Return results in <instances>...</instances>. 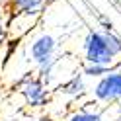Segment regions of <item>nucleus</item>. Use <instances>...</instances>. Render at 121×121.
Listing matches in <instances>:
<instances>
[{"instance_id": "1", "label": "nucleus", "mask_w": 121, "mask_h": 121, "mask_svg": "<svg viewBox=\"0 0 121 121\" xmlns=\"http://www.w3.org/2000/svg\"><path fill=\"white\" fill-rule=\"evenodd\" d=\"M84 63L92 65H117L121 57V35L115 29H90L82 41Z\"/></svg>"}, {"instance_id": "2", "label": "nucleus", "mask_w": 121, "mask_h": 121, "mask_svg": "<svg viewBox=\"0 0 121 121\" xmlns=\"http://www.w3.org/2000/svg\"><path fill=\"white\" fill-rule=\"evenodd\" d=\"M90 96L98 104H121V63H117L105 76L98 78Z\"/></svg>"}, {"instance_id": "3", "label": "nucleus", "mask_w": 121, "mask_h": 121, "mask_svg": "<svg viewBox=\"0 0 121 121\" xmlns=\"http://www.w3.org/2000/svg\"><path fill=\"white\" fill-rule=\"evenodd\" d=\"M57 49H59V41L53 37L51 33H39L35 35L31 43H29V59L35 65V69L47 66L57 63Z\"/></svg>"}, {"instance_id": "4", "label": "nucleus", "mask_w": 121, "mask_h": 121, "mask_svg": "<svg viewBox=\"0 0 121 121\" xmlns=\"http://www.w3.org/2000/svg\"><path fill=\"white\" fill-rule=\"evenodd\" d=\"M18 92L24 98L26 105L31 109L43 108L49 102V86L39 76H33V74H27L24 80L18 82Z\"/></svg>"}, {"instance_id": "5", "label": "nucleus", "mask_w": 121, "mask_h": 121, "mask_svg": "<svg viewBox=\"0 0 121 121\" xmlns=\"http://www.w3.org/2000/svg\"><path fill=\"white\" fill-rule=\"evenodd\" d=\"M88 78L80 72H74L69 80H65L63 84H59V94H63L66 98H70V100H76V98H82L84 94H88Z\"/></svg>"}, {"instance_id": "6", "label": "nucleus", "mask_w": 121, "mask_h": 121, "mask_svg": "<svg viewBox=\"0 0 121 121\" xmlns=\"http://www.w3.org/2000/svg\"><path fill=\"white\" fill-rule=\"evenodd\" d=\"M6 8L12 14H27V16H39L49 6V0H6Z\"/></svg>"}, {"instance_id": "7", "label": "nucleus", "mask_w": 121, "mask_h": 121, "mask_svg": "<svg viewBox=\"0 0 121 121\" xmlns=\"http://www.w3.org/2000/svg\"><path fill=\"white\" fill-rule=\"evenodd\" d=\"M65 121H105V119H104V111L100 109L80 108V109H74L70 115H66Z\"/></svg>"}, {"instance_id": "8", "label": "nucleus", "mask_w": 121, "mask_h": 121, "mask_svg": "<svg viewBox=\"0 0 121 121\" xmlns=\"http://www.w3.org/2000/svg\"><path fill=\"white\" fill-rule=\"evenodd\" d=\"M115 65H92V63H84V66H82V74H84L86 78H102V76H105L111 69Z\"/></svg>"}, {"instance_id": "9", "label": "nucleus", "mask_w": 121, "mask_h": 121, "mask_svg": "<svg viewBox=\"0 0 121 121\" xmlns=\"http://www.w3.org/2000/svg\"><path fill=\"white\" fill-rule=\"evenodd\" d=\"M6 33H8V8L0 4V45L6 39Z\"/></svg>"}, {"instance_id": "10", "label": "nucleus", "mask_w": 121, "mask_h": 121, "mask_svg": "<svg viewBox=\"0 0 121 121\" xmlns=\"http://www.w3.org/2000/svg\"><path fill=\"white\" fill-rule=\"evenodd\" d=\"M20 121H41V119H35V117H27V119H20Z\"/></svg>"}, {"instance_id": "11", "label": "nucleus", "mask_w": 121, "mask_h": 121, "mask_svg": "<svg viewBox=\"0 0 121 121\" xmlns=\"http://www.w3.org/2000/svg\"><path fill=\"white\" fill-rule=\"evenodd\" d=\"M117 121H121V104H119V109H117Z\"/></svg>"}, {"instance_id": "12", "label": "nucleus", "mask_w": 121, "mask_h": 121, "mask_svg": "<svg viewBox=\"0 0 121 121\" xmlns=\"http://www.w3.org/2000/svg\"><path fill=\"white\" fill-rule=\"evenodd\" d=\"M0 4H6V0H0Z\"/></svg>"}, {"instance_id": "13", "label": "nucleus", "mask_w": 121, "mask_h": 121, "mask_svg": "<svg viewBox=\"0 0 121 121\" xmlns=\"http://www.w3.org/2000/svg\"><path fill=\"white\" fill-rule=\"evenodd\" d=\"M51 2H55V0H49V4H51Z\"/></svg>"}]
</instances>
